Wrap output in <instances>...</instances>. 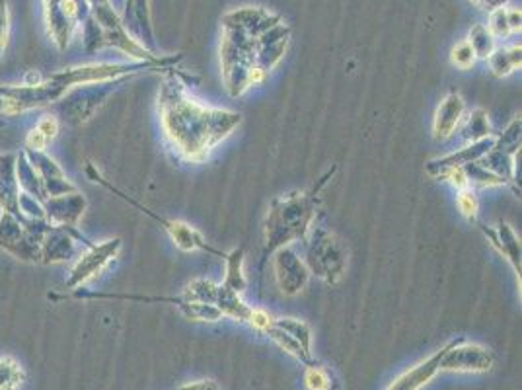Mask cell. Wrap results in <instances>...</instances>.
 Returning a JSON list of instances; mask_svg holds the SVG:
<instances>
[{
    "instance_id": "6da1fadb",
    "label": "cell",
    "mask_w": 522,
    "mask_h": 390,
    "mask_svg": "<svg viewBox=\"0 0 522 390\" xmlns=\"http://www.w3.org/2000/svg\"><path fill=\"white\" fill-rule=\"evenodd\" d=\"M158 116L170 147L195 164L203 162L242 123L236 112L197 102L174 75L164 78L160 86Z\"/></svg>"
},
{
    "instance_id": "7a4b0ae2",
    "label": "cell",
    "mask_w": 522,
    "mask_h": 390,
    "mask_svg": "<svg viewBox=\"0 0 522 390\" xmlns=\"http://www.w3.org/2000/svg\"><path fill=\"white\" fill-rule=\"evenodd\" d=\"M336 170L337 166L328 170L310 192L281 195L271 201L265 219V256L289 246L291 242L306 240L310 229L314 227L318 205L322 201L320 194L334 178Z\"/></svg>"
},
{
    "instance_id": "3957f363",
    "label": "cell",
    "mask_w": 522,
    "mask_h": 390,
    "mask_svg": "<svg viewBox=\"0 0 522 390\" xmlns=\"http://www.w3.org/2000/svg\"><path fill=\"white\" fill-rule=\"evenodd\" d=\"M86 174H88V178L92 180V182H96V184H100L102 188H106L108 192H112L115 197H119V199H123L127 205H131V207H135V209H139L143 215H147L150 217L152 221H156L168 236L174 240V244L180 248V250H184V252H191V250H203V252H209V254H215V256H219V258H223L226 256V252H221V250H217V248H213L205 238H203V234L199 233V231H195L193 227H189L187 223H182V221H170V219H164L162 215H158V213H154L152 209L149 207H145L143 203H139V201H135L133 197H129L127 194H123L119 188H115L110 180H106L104 176H102V172L94 166V164H86Z\"/></svg>"
},
{
    "instance_id": "277c9868",
    "label": "cell",
    "mask_w": 522,
    "mask_h": 390,
    "mask_svg": "<svg viewBox=\"0 0 522 390\" xmlns=\"http://www.w3.org/2000/svg\"><path fill=\"white\" fill-rule=\"evenodd\" d=\"M51 227L45 219L22 221L0 211V250L24 264H41V236Z\"/></svg>"
},
{
    "instance_id": "5b68a950",
    "label": "cell",
    "mask_w": 522,
    "mask_h": 390,
    "mask_svg": "<svg viewBox=\"0 0 522 390\" xmlns=\"http://www.w3.org/2000/svg\"><path fill=\"white\" fill-rule=\"evenodd\" d=\"M306 266L310 273L336 285L347 272L349 254L341 240L322 227H312L306 236Z\"/></svg>"
},
{
    "instance_id": "8992f818",
    "label": "cell",
    "mask_w": 522,
    "mask_h": 390,
    "mask_svg": "<svg viewBox=\"0 0 522 390\" xmlns=\"http://www.w3.org/2000/svg\"><path fill=\"white\" fill-rule=\"evenodd\" d=\"M149 69H152L150 63H94V65L63 69L59 73L49 75L47 80L63 98L71 88L76 86L117 82L119 78L131 77Z\"/></svg>"
},
{
    "instance_id": "52a82bcc",
    "label": "cell",
    "mask_w": 522,
    "mask_h": 390,
    "mask_svg": "<svg viewBox=\"0 0 522 390\" xmlns=\"http://www.w3.org/2000/svg\"><path fill=\"white\" fill-rule=\"evenodd\" d=\"M121 246V238H110L100 244L92 242L90 246L82 248L76 256L69 277L65 279V289L78 291L84 289V285H88L90 281L98 279L115 262V258L121 252Z\"/></svg>"
},
{
    "instance_id": "ba28073f",
    "label": "cell",
    "mask_w": 522,
    "mask_h": 390,
    "mask_svg": "<svg viewBox=\"0 0 522 390\" xmlns=\"http://www.w3.org/2000/svg\"><path fill=\"white\" fill-rule=\"evenodd\" d=\"M113 84L115 82L86 84V86L71 88L61 100H57L53 104V108L57 110L59 121L69 123V125L86 123L110 98V94L113 92Z\"/></svg>"
},
{
    "instance_id": "9c48e42d",
    "label": "cell",
    "mask_w": 522,
    "mask_h": 390,
    "mask_svg": "<svg viewBox=\"0 0 522 390\" xmlns=\"http://www.w3.org/2000/svg\"><path fill=\"white\" fill-rule=\"evenodd\" d=\"M92 240L78 231V227H57L51 225L41 236V264L55 266L75 260L80 254V246H90Z\"/></svg>"
},
{
    "instance_id": "30bf717a",
    "label": "cell",
    "mask_w": 522,
    "mask_h": 390,
    "mask_svg": "<svg viewBox=\"0 0 522 390\" xmlns=\"http://www.w3.org/2000/svg\"><path fill=\"white\" fill-rule=\"evenodd\" d=\"M495 365V355L480 346L466 342L464 338H456L448 342V348L441 357V371L450 373H487Z\"/></svg>"
},
{
    "instance_id": "8fae6325",
    "label": "cell",
    "mask_w": 522,
    "mask_h": 390,
    "mask_svg": "<svg viewBox=\"0 0 522 390\" xmlns=\"http://www.w3.org/2000/svg\"><path fill=\"white\" fill-rule=\"evenodd\" d=\"M273 270H275L277 287L285 297H297L302 293L312 275L306 262H302L297 252L289 246L275 250Z\"/></svg>"
},
{
    "instance_id": "7c38bea8",
    "label": "cell",
    "mask_w": 522,
    "mask_h": 390,
    "mask_svg": "<svg viewBox=\"0 0 522 390\" xmlns=\"http://www.w3.org/2000/svg\"><path fill=\"white\" fill-rule=\"evenodd\" d=\"M32 162V166L38 172L41 186L45 190L47 197H57V195L73 194L78 192L75 184L69 180V176L63 172L59 162L53 156L47 155V151H22Z\"/></svg>"
},
{
    "instance_id": "4fadbf2b",
    "label": "cell",
    "mask_w": 522,
    "mask_h": 390,
    "mask_svg": "<svg viewBox=\"0 0 522 390\" xmlns=\"http://www.w3.org/2000/svg\"><path fill=\"white\" fill-rule=\"evenodd\" d=\"M86 205V197L80 192L47 197L43 201L45 221L57 227H78V221L82 219Z\"/></svg>"
},
{
    "instance_id": "5bb4252c",
    "label": "cell",
    "mask_w": 522,
    "mask_h": 390,
    "mask_svg": "<svg viewBox=\"0 0 522 390\" xmlns=\"http://www.w3.org/2000/svg\"><path fill=\"white\" fill-rule=\"evenodd\" d=\"M495 143V137H487L482 141H476V143H470L466 149H460L458 153H452V155L441 156V158H435L431 162H427V174L433 176V178H445V174L454 170V168H464L466 164L470 162H476L480 160L482 156L489 153V149L493 147Z\"/></svg>"
},
{
    "instance_id": "9a60e30c",
    "label": "cell",
    "mask_w": 522,
    "mask_h": 390,
    "mask_svg": "<svg viewBox=\"0 0 522 390\" xmlns=\"http://www.w3.org/2000/svg\"><path fill=\"white\" fill-rule=\"evenodd\" d=\"M466 116V102L458 92H450L443 102L439 104L435 117H433V137L437 141H447L456 127L462 123V119Z\"/></svg>"
},
{
    "instance_id": "2e32d148",
    "label": "cell",
    "mask_w": 522,
    "mask_h": 390,
    "mask_svg": "<svg viewBox=\"0 0 522 390\" xmlns=\"http://www.w3.org/2000/svg\"><path fill=\"white\" fill-rule=\"evenodd\" d=\"M16 153H0V211L22 219L20 186L16 178Z\"/></svg>"
},
{
    "instance_id": "e0dca14e",
    "label": "cell",
    "mask_w": 522,
    "mask_h": 390,
    "mask_svg": "<svg viewBox=\"0 0 522 390\" xmlns=\"http://www.w3.org/2000/svg\"><path fill=\"white\" fill-rule=\"evenodd\" d=\"M480 231L491 242V246L497 248V252L501 256H505V260L513 266L517 279H519V285H521V240L513 231V227L507 223H499L497 227L480 225Z\"/></svg>"
},
{
    "instance_id": "ac0fdd59",
    "label": "cell",
    "mask_w": 522,
    "mask_h": 390,
    "mask_svg": "<svg viewBox=\"0 0 522 390\" xmlns=\"http://www.w3.org/2000/svg\"><path fill=\"white\" fill-rule=\"evenodd\" d=\"M447 346H443L435 355H431L429 359L421 361L419 365H415L410 371H406L404 375H400L390 387L386 390H421L425 385H429L435 375L441 371V357L447 351Z\"/></svg>"
},
{
    "instance_id": "d6986e66",
    "label": "cell",
    "mask_w": 522,
    "mask_h": 390,
    "mask_svg": "<svg viewBox=\"0 0 522 390\" xmlns=\"http://www.w3.org/2000/svg\"><path fill=\"white\" fill-rule=\"evenodd\" d=\"M59 131H61L59 117L51 116V114L41 117L38 123L28 131L26 141H24V149H28V151H47L49 143L57 139Z\"/></svg>"
},
{
    "instance_id": "ffe728a7",
    "label": "cell",
    "mask_w": 522,
    "mask_h": 390,
    "mask_svg": "<svg viewBox=\"0 0 522 390\" xmlns=\"http://www.w3.org/2000/svg\"><path fill=\"white\" fill-rule=\"evenodd\" d=\"M215 307L223 312V316H228L232 320L238 322H248L252 320L254 314V307L246 305L240 297V293L224 287L223 283L217 287V297H215Z\"/></svg>"
},
{
    "instance_id": "44dd1931",
    "label": "cell",
    "mask_w": 522,
    "mask_h": 390,
    "mask_svg": "<svg viewBox=\"0 0 522 390\" xmlns=\"http://www.w3.org/2000/svg\"><path fill=\"white\" fill-rule=\"evenodd\" d=\"M16 178H18V186H20L22 194L30 195L41 203L47 199L36 168L32 166V162L28 160V156L24 153H20L16 158Z\"/></svg>"
},
{
    "instance_id": "7402d4cb",
    "label": "cell",
    "mask_w": 522,
    "mask_h": 390,
    "mask_svg": "<svg viewBox=\"0 0 522 390\" xmlns=\"http://www.w3.org/2000/svg\"><path fill=\"white\" fill-rule=\"evenodd\" d=\"M28 381V373L20 359L14 355H0V390H22Z\"/></svg>"
},
{
    "instance_id": "603a6c76",
    "label": "cell",
    "mask_w": 522,
    "mask_h": 390,
    "mask_svg": "<svg viewBox=\"0 0 522 390\" xmlns=\"http://www.w3.org/2000/svg\"><path fill=\"white\" fill-rule=\"evenodd\" d=\"M489 67L495 77L503 78L513 75L517 69H521V45L495 49L489 55Z\"/></svg>"
},
{
    "instance_id": "cb8c5ba5",
    "label": "cell",
    "mask_w": 522,
    "mask_h": 390,
    "mask_svg": "<svg viewBox=\"0 0 522 390\" xmlns=\"http://www.w3.org/2000/svg\"><path fill=\"white\" fill-rule=\"evenodd\" d=\"M224 264H226V277H224V287L242 293L248 285L246 275H244V250L236 248L232 252H228L224 256Z\"/></svg>"
},
{
    "instance_id": "d4e9b609",
    "label": "cell",
    "mask_w": 522,
    "mask_h": 390,
    "mask_svg": "<svg viewBox=\"0 0 522 390\" xmlns=\"http://www.w3.org/2000/svg\"><path fill=\"white\" fill-rule=\"evenodd\" d=\"M462 121H464L462 135L468 143H476V141L491 137V125H489V117L484 108L472 110Z\"/></svg>"
},
{
    "instance_id": "484cf974",
    "label": "cell",
    "mask_w": 522,
    "mask_h": 390,
    "mask_svg": "<svg viewBox=\"0 0 522 390\" xmlns=\"http://www.w3.org/2000/svg\"><path fill=\"white\" fill-rule=\"evenodd\" d=\"M265 334L269 336L271 342H275L281 350L285 351V353H289L291 357H295L300 363H304V365H310V363H312V353L302 350V346H300L299 342H297L295 338H291L285 330H281V328L275 324V320H273V324L269 326V330H267Z\"/></svg>"
},
{
    "instance_id": "4316f807",
    "label": "cell",
    "mask_w": 522,
    "mask_h": 390,
    "mask_svg": "<svg viewBox=\"0 0 522 390\" xmlns=\"http://www.w3.org/2000/svg\"><path fill=\"white\" fill-rule=\"evenodd\" d=\"M275 324L285 330L291 338H295L302 346V350L312 353V330L306 322H302L300 318H275Z\"/></svg>"
},
{
    "instance_id": "83f0119b",
    "label": "cell",
    "mask_w": 522,
    "mask_h": 390,
    "mask_svg": "<svg viewBox=\"0 0 522 390\" xmlns=\"http://www.w3.org/2000/svg\"><path fill=\"white\" fill-rule=\"evenodd\" d=\"M468 43L474 49L476 59H489V55L495 51V38L489 34L485 26H476L470 34Z\"/></svg>"
},
{
    "instance_id": "f1b7e54d",
    "label": "cell",
    "mask_w": 522,
    "mask_h": 390,
    "mask_svg": "<svg viewBox=\"0 0 522 390\" xmlns=\"http://www.w3.org/2000/svg\"><path fill=\"white\" fill-rule=\"evenodd\" d=\"M304 383L308 390H332V373L310 363L304 371Z\"/></svg>"
},
{
    "instance_id": "f546056e",
    "label": "cell",
    "mask_w": 522,
    "mask_h": 390,
    "mask_svg": "<svg viewBox=\"0 0 522 390\" xmlns=\"http://www.w3.org/2000/svg\"><path fill=\"white\" fill-rule=\"evenodd\" d=\"M458 209L460 213L470 221V223H476L478 221V211H480V203H478V197L474 194L472 188H466V190H460L458 192Z\"/></svg>"
},
{
    "instance_id": "4dcf8cb0",
    "label": "cell",
    "mask_w": 522,
    "mask_h": 390,
    "mask_svg": "<svg viewBox=\"0 0 522 390\" xmlns=\"http://www.w3.org/2000/svg\"><path fill=\"white\" fill-rule=\"evenodd\" d=\"M450 61H452V65H454L456 69L468 71V69L476 63V55H474V49L470 47V43H468V41L458 43V45L452 49V53H450Z\"/></svg>"
},
{
    "instance_id": "1f68e13d",
    "label": "cell",
    "mask_w": 522,
    "mask_h": 390,
    "mask_svg": "<svg viewBox=\"0 0 522 390\" xmlns=\"http://www.w3.org/2000/svg\"><path fill=\"white\" fill-rule=\"evenodd\" d=\"M489 34L493 38H509L511 36V28H509V22H507V10L499 8V10H493L491 12V18H489Z\"/></svg>"
},
{
    "instance_id": "d6a6232c",
    "label": "cell",
    "mask_w": 522,
    "mask_h": 390,
    "mask_svg": "<svg viewBox=\"0 0 522 390\" xmlns=\"http://www.w3.org/2000/svg\"><path fill=\"white\" fill-rule=\"evenodd\" d=\"M8 34H10V12L4 0H0V57L6 49L8 43Z\"/></svg>"
},
{
    "instance_id": "836d02e7",
    "label": "cell",
    "mask_w": 522,
    "mask_h": 390,
    "mask_svg": "<svg viewBox=\"0 0 522 390\" xmlns=\"http://www.w3.org/2000/svg\"><path fill=\"white\" fill-rule=\"evenodd\" d=\"M273 316L269 314V312L261 311V309H254V314H252V320H250V324L256 328V330H260V332H267L269 330V326L273 324Z\"/></svg>"
},
{
    "instance_id": "e575fe53",
    "label": "cell",
    "mask_w": 522,
    "mask_h": 390,
    "mask_svg": "<svg viewBox=\"0 0 522 390\" xmlns=\"http://www.w3.org/2000/svg\"><path fill=\"white\" fill-rule=\"evenodd\" d=\"M507 22H509L511 34L521 32V10H519V8H511V10H507Z\"/></svg>"
},
{
    "instance_id": "d590c367",
    "label": "cell",
    "mask_w": 522,
    "mask_h": 390,
    "mask_svg": "<svg viewBox=\"0 0 522 390\" xmlns=\"http://www.w3.org/2000/svg\"><path fill=\"white\" fill-rule=\"evenodd\" d=\"M178 390H221L217 387V383L213 381H195V383H186L182 387H178Z\"/></svg>"
},
{
    "instance_id": "8d00e7d4",
    "label": "cell",
    "mask_w": 522,
    "mask_h": 390,
    "mask_svg": "<svg viewBox=\"0 0 522 390\" xmlns=\"http://www.w3.org/2000/svg\"><path fill=\"white\" fill-rule=\"evenodd\" d=\"M478 8H482V10H499V8H503V4L507 2V0H472Z\"/></svg>"
},
{
    "instance_id": "74e56055",
    "label": "cell",
    "mask_w": 522,
    "mask_h": 390,
    "mask_svg": "<svg viewBox=\"0 0 522 390\" xmlns=\"http://www.w3.org/2000/svg\"><path fill=\"white\" fill-rule=\"evenodd\" d=\"M0 112H2V102H0Z\"/></svg>"
}]
</instances>
